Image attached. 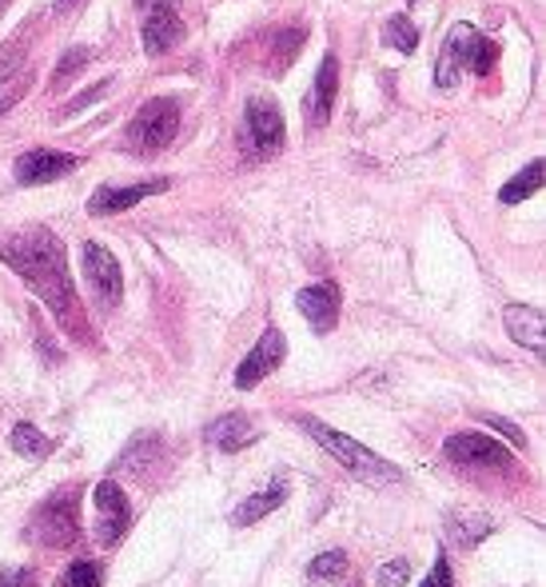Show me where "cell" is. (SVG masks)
Here are the masks:
<instances>
[{"label":"cell","mask_w":546,"mask_h":587,"mask_svg":"<svg viewBox=\"0 0 546 587\" xmlns=\"http://www.w3.org/2000/svg\"><path fill=\"white\" fill-rule=\"evenodd\" d=\"M172 189V180L168 177H156V180H144V184H128V189H96V196L88 200V212L92 216H116V212H124V208H136L140 200H148V196H160V192H168Z\"/></svg>","instance_id":"cell-13"},{"label":"cell","mask_w":546,"mask_h":587,"mask_svg":"<svg viewBox=\"0 0 546 587\" xmlns=\"http://www.w3.org/2000/svg\"><path fill=\"white\" fill-rule=\"evenodd\" d=\"M53 9L60 12V16H68L72 9H80V0H53Z\"/></svg>","instance_id":"cell-35"},{"label":"cell","mask_w":546,"mask_h":587,"mask_svg":"<svg viewBox=\"0 0 546 587\" xmlns=\"http://www.w3.org/2000/svg\"><path fill=\"white\" fill-rule=\"evenodd\" d=\"M260 440L255 432V424L240 411H231V416H219V420L208 424V443H216L219 452H240V448H252Z\"/></svg>","instance_id":"cell-16"},{"label":"cell","mask_w":546,"mask_h":587,"mask_svg":"<svg viewBox=\"0 0 546 587\" xmlns=\"http://www.w3.org/2000/svg\"><path fill=\"white\" fill-rule=\"evenodd\" d=\"M494 65H499V45L479 36V45H475V56H470V72H479V77H491Z\"/></svg>","instance_id":"cell-27"},{"label":"cell","mask_w":546,"mask_h":587,"mask_svg":"<svg viewBox=\"0 0 546 587\" xmlns=\"http://www.w3.org/2000/svg\"><path fill=\"white\" fill-rule=\"evenodd\" d=\"M299 424L316 436L319 448H328L339 464L348 467L355 479H363V484H395V479H399V467H395L391 460L375 455L372 448H363L360 440H351V436L335 432V428H328V424H319L316 416H304Z\"/></svg>","instance_id":"cell-2"},{"label":"cell","mask_w":546,"mask_h":587,"mask_svg":"<svg viewBox=\"0 0 546 587\" xmlns=\"http://www.w3.org/2000/svg\"><path fill=\"white\" fill-rule=\"evenodd\" d=\"M475 45H479V33L470 24H455L447 36V45L439 53L435 65V84L443 92H451L463 80V68H470V56H475Z\"/></svg>","instance_id":"cell-10"},{"label":"cell","mask_w":546,"mask_h":587,"mask_svg":"<svg viewBox=\"0 0 546 587\" xmlns=\"http://www.w3.org/2000/svg\"><path fill=\"white\" fill-rule=\"evenodd\" d=\"M12 448H16L24 460H48L56 443L44 432H36L33 424H16V428H12Z\"/></svg>","instance_id":"cell-21"},{"label":"cell","mask_w":546,"mask_h":587,"mask_svg":"<svg viewBox=\"0 0 546 587\" xmlns=\"http://www.w3.org/2000/svg\"><path fill=\"white\" fill-rule=\"evenodd\" d=\"M29 532H33L36 543H48V548H68V543H77L80 535V520H77V499L72 492H56L48 504H41L29 523Z\"/></svg>","instance_id":"cell-4"},{"label":"cell","mask_w":546,"mask_h":587,"mask_svg":"<svg viewBox=\"0 0 546 587\" xmlns=\"http://www.w3.org/2000/svg\"><path fill=\"white\" fill-rule=\"evenodd\" d=\"M156 455H160V443H156L152 436H136L128 452L116 460V472H144V467L152 464Z\"/></svg>","instance_id":"cell-22"},{"label":"cell","mask_w":546,"mask_h":587,"mask_svg":"<svg viewBox=\"0 0 546 587\" xmlns=\"http://www.w3.org/2000/svg\"><path fill=\"white\" fill-rule=\"evenodd\" d=\"M16 60H21V53H16V48H0V80L12 77V68H16Z\"/></svg>","instance_id":"cell-34"},{"label":"cell","mask_w":546,"mask_h":587,"mask_svg":"<svg viewBox=\"0 0 546 587\" xmlns=\"http://www.w3.org/2000/svg\"><path fill=\"white\" fill-rule=\"evenodd\" d=\"M92 60V48H68L65 56H60V65H56V77H53V84L60 89V84H68V80L77 77L80 68Z\"/></svg>","instance_id":"cell-26"},{"label":"cell","mask_w":546,"mask_h":587,"mask_svg":"<svg viewBox=\"0 0 546 587\" xmlns=\"http://www.w3.org/2000/svg\"><path fill=\"white\" fill-rule=\"evenodd\" d=\"M0 260L53 308L56 320L65 324V332L84 336V312L77 308V292H72V276H68L65 264V245L53 233L29 228L12 240H0Z\"/></svg>","instance_id":"cell-1"},{"label":"cell","mask_w":546,"mask_h":587,"mask_svg":"<svg viewBox=\"0 0 546 587\" xmlns=\"http://www.w3.org/2000/svg\"><path fill=\"white\" fill-rule=\"evenodd\" d=\"M482 420L491 424L494 432H503V436H507V440H511V443H514V448H523V443H526V436H523V432H519V428H514V424H511V420H503V416H482Z\"/></svg>","instance_id":"cell-31"},{"label":"cell","mask_w":546,"mask_h":587,"mask_svg":"<svg viewBox=\"0 0 546 587\" xmlns=\"http://www.w3.org/2000/svg\"><path fill=\"white\" fill-rule=\"evenodd\" d=\"M284 355H287V340L280 328H268V332L255 340V348L248 355H243V364L236 368V388L248 392L255 388L268 372H275V368L284 364Z\"/></svg>","instance_id":"cell-9"},{"label":"cell","mask_w":546,"mask_h":587,"mask_svg":"<svg viewBox=\"0 0 546 587\" xmlns=\"http://www.w3.org/2000/svg\"><path fill=\"white\" fill-rule=\"evenodd\" d=\"M343 572H348V555L343 552H319L316 560H311V567H307L311 579H339Z\"/></svg>","instance_id":"cell-25"},{"label":"cell","mask_w":546,"mask_h":587,"mask_svg":"<svg viewBox=\"0 0 546 587\" xmlns=\"http://www.w3.org/2000/svg\"><path fill=\"white\" fill-rule=\"evenodd\" d=\"M284 41H280V56H275V72H284L287 65H292V56H295V48L304 45V33L299 29H287V33H280Z\"/></svg>","instance_id":"cell-29"},{"label":"cell","mask_w":546,"mask_h":587,"mask_svg":"<svg viewBox=\"0 0 546 587\" xmlns=\"http://www.w3.org/2000/svg\"><path fill=\"white\" fill-rule=\"evenodd\" d=\"M243 133L252 140L255 156H272L284 148V112L280 104L268 97H252L248 100V112H243Z\"/></svg>","instance_id":"cell-6"},{"label":"cell","mask_w":546,"mask_h":587,"mask_svg":"<svg viewBox=\"0 0 546 587\" xmlns=\"http://www.w3.org/2000/svg\"><path fill=\"white\" fill-rule=\"evenodd\" d=\"M104 92H109V84H104V80H100L96 89H88L84 97H77V104H68V109H65V116H72V112L88 109V104H92V100H96V97H104Z\"/></svg>","instance_id":"cell-33"},{"label":"cell","mask_w":546,"mask_h":587,"mask_svg":"<svg viewBox=\"0 0 546 587\" xmlns=\"http://www.w3.org/2000/svg\"><path fill=\"white\" fill-rule=\"evenodd\" d=\"M0 587H36V572H29V567H9V572H0Z\"/></svg>","instance_id":"cell-30"},{"label":"cell","mask_w":546,"mask_h":587,"mask_svg":"<svg viewBox=\"0 0 546 587\" xmlns=\"http://www.w3.org/2000/svg\"><path fill=\"white\" fill-rule=\"evenodd\" d=\"M299 312H304V320L316 328V332H331L339 320V289L335 284H311L295 296Z\"/></svg>","instance_id":"cell-14"},{"label":"cell","mask_w":546,"mask_h":587,"mask_svg":"<svg viewBox=\"0 0 546 587\" xmlns=\"http://www.w3.org/2000/svg\"><path fill=\"white\" fill-rule=\"evenodd\" d=\"M80 160L72 153H56V148H33V153H24L16 160V184H48V180H60L68 177Z\"/></svg>","instance_id":"cell-12"},{"label":"cell","mask_w":546,"mask_h":587,"mask_svg":"<svg viewBox=\"0 0 546 587\" xmlns=\"http://www.w3.org/2000/svg\"><path fill=\"white\" fill-rule=\"evenodd\" d=\"M335 89H339V60L335 56H323V65L316 72V84H311V97H307V112H311V124H328L331 109H335Z\"/></svg>","instance_id":"cell-15"},{"label":"cell","mask_w":546,"mask_h":587,"mask_svg":"<svg viewBox=\"0 0 546 587\" xmlns=\"http://www.w3.org/2000/svg\"><path fill=\"white\" fill-rule=\"evenodd\" d=\"M284 499H287L284 484H272V488H263V492H255V496L240 499V508L231 511V523H236V528H252L255 520L268 516V511L284 508Z\"/></svg>","instance_id":"cell-19"},{"label":"cell","mask_w":546,"mask_h":587,"mask_svg":"<svg viewBox=\"0 0 546 587\" xmlns=\"http://www.w3.org/2000/svg\"><path fill=\"white\" fill-rule=\"evenodd\" d=\"M503 324L507 332H511L514 343H523L531 352H543V312L538 308H526V304H511L503 312Z\"/></svg>","instance_id":"cell-18"},{"label":"cell","mask_w":546,"mask_h":587,"mask_svg":"<svg viewBox=\"0 0 546 587\" xmlns=\"http://www.w3.org/2000/svg\"><path fill=\"white\" fill-rule=\"evenodd\" d=\"M180 133V104L172 97H156L148 100L124 128V145L132 153H160L168 148Z\"/></svg>","instance_id":"cell-3"},{"label":"cell","mask_w":546,"mask_h":587,"mask_svg":"<svg viewBox=\"0 0 546 587\" xmlns=\"http://www.w3.org/2000/svg\"><path fill=\"white\" fill-rule=\"evenodd\" d=\"M92 504H96V543L112 548V543H121V535L128 532L132 523V508L128 499H124L121 484L116 479H100L96 492H92Z\"/></svg>","instance_id":"cell-7"},{"label":"cell","mask_w":546,"mask_h":587,"mask_svg":"<svg viewBox=\"0 0 546 587\" xmlns=\"http://www.w3.org/2000/svg\"><path fill=\"white\" fill-rule=\"evenodd\" d=\"M423 587H455V584H451V564H447V555H443V552H439L435 572H431V579H423Z\"/></svg>","instance_id":"cell-32"},{"label":"cell","mask_w":546,"mask_h":587,"mask_svg":"<svg viewBox=\"0 0 546 587\" xmlns=\"http://www.w3.org/2000/svg\"><path fill=\"white\" fill-rule=\"evenodd\" d=\"M543 177H546V165H543V160H531V165H526L519 177L507 180L503 192H499V200H503V204H519V200L535 196V192L543 189Z\"/></svg>","instance_id":"cell-20"},{"label":"cell","mask_w":546,"mask_h":587,"mask_svg":"<svg viewBox=\"0 0 546 587\" xmlns=\"http://www.w3.org/2000/svg\"><path fill=\"white\" fill-rule=\"evenodd\" d=\"M100 564L96 560H77V564H68V572L56 579V587H100Z\"/></svg>","instance_id":"cell-24"},{"label":"cell","mask_w":546,"mask_h":587,"mask_svg":"<svg viewBox=\"0 0 546 587\" xmlns=\"http://www.w3.org/2000/svg\"><path fill=\"white\" fill-rule=\"evenodd\" d=\"M411 579V564L407 560H391L379 567V587H403Z\"/></svg>","instance_id":"cell-28"},{"label":"cell","mask_w":546,"mask_h":587,"mask_svg":"<svg viewBox=\"0 0 546 587\" xmlns=\"http://www.w3.org/2000/svg\"><path fill=\"white\" fill-rule=\"evenodd\" d=\"M84 276H88V284H92V292H96L109 308L112 304H121V296H124L121 260H116L104 245H96V240H88L84 245Z\"/></svg>","instance_id":"cell-11"},{"label":"cell","mask_w":546,"mask_h":587,"mask_svg":"<svg viewBox=\"0 0 546 587\" xmlns=\"http://www.w3.org/2000/svg\"><path fill=\"white\" fill-rule=\"evenodd\" d=\"M447 460L463 467H511V452L494 436H479V432H455L443 443Z\"/></svg>","instance_id":"cell-8"},{"label":"cell","mask_w":546,"mask_h":587,"mask_svg":"<svg viewBox=\"0 0 546 587\" xmlns=\"http://www.w3.org/2000/svg\"><path fill=\"white\" fill-rule=\"evenodd\" d=\"M491 532H494V520L491 516H482V511L463 508V511H451L447 516V535H451V543H459L463 552L479 548Z\"/></svg>","instance_id":"cell-17"},{"label":"cell","mask_w":546,"mask_h":587,"mask_svg":"<svg viewBox=\"0 0 546 587\" xmlns=\"http://www.w3.org/2000/svg\"><path fill=\"white\" fill-rule=\"evenodd\" d=\"M184 41L180 24V0H144V36L140 45L148 56H164Z\"/></svg>","instance_id":"cell-5"},{"label":"cell","mask_w":546,"mask_h":587,"mask_svg":"<svg viewBox=\"0 0 546 587\" xmlns=\"http://www.w3.org/2000/svg\"><path fill=\"white\" fill-rule=\"evenodd\" d=\"M383 45L399 48V53H416V48H419L416 24L407 21V16H391V21L383 24Z\"/></svg>","instance_id":"cell-23"}]
</instances>
